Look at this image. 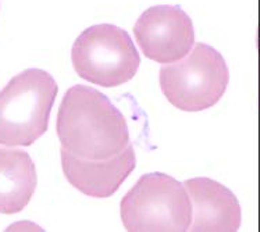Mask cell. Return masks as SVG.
I'll use <instances>...</instances> for the list:
<instances>
[{"instance_id":"obj_1","label":"cell","mask_w":260,"mask_h":232,"mask_svg":"<svg viewBox=\"0 0 260 232\" xmlns=\"http://www.w3.org/2000/svg\"><path fill=\"white\" fill-rule=\"evenodd\" d=\"M56 129L66 150L86 160H109L129 146L125 117L102 92L74 85L63 97Z\"/></svg>"},{"instance_id":"obj_2","label":"cell","mask_w":260,"mask_h":232,"mask_svg":"<svg viewBox=\"0 0 260 232\" xmlns=\"http://www.w3.org/2000/svg\"><path fill=\"white\" fill-rule=\"evenodd\" d=\"M58 86L48 71L28 69L0 90V145L31 146L48 131Z\"/></svg>"},{"instance_id":"obj_3","label":"cell","mask_w":260,"mask_h":232,"mask_svg":"<svg viewBox=\"0 0 260 232\" xmlns=\"http://www.w3.org/2000/svg\"><path fill=\"white\" fill-rule=\"evenodd\" d=\"M193 217L185 185L163 173L142 175L121 201L127 231H189Z\"/></svg>"},{"instance_id":"obj_4","label":"cell","mask_w":260,"mask_h":232,"mask_svg":"<svg viewBox=\"0 0 260 232\" xmlns=\"http://www.w3.org/2000/svg\"><path fill=\"white\" fill-rule=\"evenodd\" d=\"M230 71L221 53L197 43L180 61L160 70L166 99L182 111H202L221 101L229 88Z\"/></svg>"},{"instance_id":"obj_5","label":"cell","mask_w":260,"mask_h":232,"mask_svg":"<svg viewBox=\"0 0 260 232\" xmlns=\"http://www.w3.org/2000/svg\"><path fill=\"white\" fill-rule=\"evenodd\" d=\"M71 61L82 79L103 88H116L135 77L141 56L127 31L112 24H99L77 38Z\"/></svg>"},{"instance_id":"obj_6","label":"cell","mask_w":260,"mask_h":232,"mask_svg":"<svg viewBox=\"0 0 260 232\" xmlns=\"http://www.w3.org/2000/svg\"><path fill=\"white\" fill-rule=\"evenodd\" d=\"M134 37L145 56L160 64L180 61L195 46L193 22L180 6L149 7L135 22Z\"/></svg>"},{"instance_id":"obj_7","label":"cell","mask_w":260,"mask_h":232,"mask_svg":"<svg viewBox=\"0 0 260 232\" xmlns=\"http://www.w3.org/2000/svg\"><path fill=\"white\" fill-rule=\"evenodd\" d=\"M137 164L129 145L124 152L109 160H86L61 148V165L66 178L75 189L96 199H107L120 189Z\"/></svg>"},{"instance_id":"obj_8","label":"cell","mask_w":260,"mask_h":232,"mask_svg":"<svg viewBox=\"0 0 260 232\" xmlns=\"http://www.w3.org/2000/svg\"><path fill=\"white\" fill-rule=\"evenodd\" d=\"M184 185L193 207L189 231H238L242 213L229 188L210 178H192Z\"/></svg>"},{"instance_id":"obj_9","label":"cell","mask_w":260,"mask_h":232,"mask_svg":"<svg viewBox=\"0 0 260 232\" xmlns=\"http://www.w3.org/2000/svg\"><path fill=\"white\" fill-rule=\"evenodd\" d=\"M37 188V170L31 156L18 149L0 148V214L20 213Z\"/></svg>"},{"instance_id":"obj_10","label":"cell","mask_w":260,"mask_h":232,"mask_svg":"<svg viewBox=\"0 0 260 232\" xmlns=\"http://www.w3.org/2000/svg\"><path fill=\"white\" fill-rule=\"evenodd\" d=\"M259 106H260V43H259Z\"/></svg>"}]
</instances>
